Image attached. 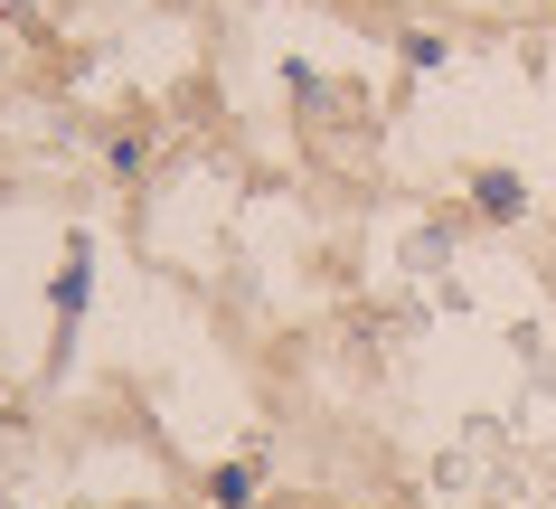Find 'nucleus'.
I'll return each mask as SVG.
<instances>
[{
	"instance_id": "nucleus-3",
	"label": "nucleus",
	"mask_w": 556,
	"mask_h": 509,
	"mask_svg": "<svg viewBox=\"0 0 556 509\" xmlns=\"http://www.w3.org/2000/svg\"><path fill=\"white\" fill-rule=\"evenodd\" d=\"M255 500V472H245V462H227V472H217V509H245Z\"/></svg>"
},
{
	"instance_id": "nucleus-2",
	"label": "nucleus",
	"mask_w": 556,
	"mask_h": 509,
	"mask_svg": "<svg viewBox=\"0 0 556 509\" xmlns=\"http://www.w3.org/2000/svg\"><path fill=\"white\" fill-rule=\"evenodd\" d=\"M76 293H86V245L66 255V273H58V321H76Z\"/></svg>"
},
{
	"instance_id": "nucleus-1",
	"label": "nucleus",
	"mask_w": 556,
	"mask_h": 509,
	"mask_svg": "<svg viewBox=\"0 0 556 509\" xmlns=\"http://www.w3.org/2000/svg\"><path fill=\"white\" fill-rule=\"evenodd\" d=\"M519 208H528V199H519V180H509V170H481V217H500V227H509Z\"/></svg>"
}]
</instances>
